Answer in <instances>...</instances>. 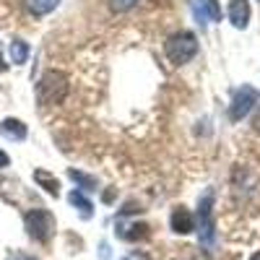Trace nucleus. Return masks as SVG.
I'll return each instance as SVG.
<instances>
[{"label":"nucleus","instance_id":"obj_1","mask_svg":"<svg viewBox=\"0 0 260 260\" xmlns=\"http://www.w3.org/2000/svg\"><path fill=\"white\" fill-rule=\"evenodd\" d=\"M65 94H68V76L60 71H47L37 83V99L42 107L60 104L65 99Z\"/></svg>","mask_w":260,"mask_h":260},{"label":"nucleus","instance_id":"obj_2","mask_svg":"<svg viewBox=\"0 0 260 260\" xmlns=\"http://www.w3.org/2000/svg\"><path fill=\"white\" fill-rule=\"evenodd\" d=\"M164 52L175 65H185L195 57V52H198V37L192 31H175L167 39Z\"/></svg>","mask_w":260,"mask_h":260},{"label":"nucleus","instance_id":"obj_3","mask_svg":"<svg viewBox=\"0 0 260 260\" xmlns=\"http://www.w3.org/2000/svg\"><path fill=\"white\" fill-rule=\"evenodd\" d=\"M24 226L29 232L31 240L37 242H50V237L55 234V216L45 208H34L24 216Z\"/></svg>","mask_w":260,"mask_h":260},{"label":"nucleus","instance_id":"obj_4","mask_svg":"<svg viewBox=\"0 0 260 260\" xmlns=\"http://www.w3.org/2000/svg\"><path fill=\"white\" fill-rule=\"evenodd\" d=\"M255 104H260V91L255 89V86L245 83L242 89L234 91V99H232V104H229V117H232L234 122H240L242 117L250 115V110H252Z\"/></svg>","mask_w":260,"mask_h":260},{"label":"nucleus","instance_id":"obj_5","mask_svg":"<svg viewBox=\"0 0 260 260\" xmlns=\"http://www.w3.org/2000/svg\"><path fill=\"white\" fill-rule=\"evenodd\" d=\"M211 206H213V190H208L201 203H198V219H201V242L203 245H213V219H211Z\"/></svg>","mask_w":260,"mask_h":260},{"label":"nucleus","instance_id":"obj_6","mask_svg":"<svg viewBox=\"0 0 260 260\" xmlns=\"http://www.w3.org/2000/svg\"><path fill=\"white\" fill-rule=\"evenodd\" d=\"M229 21L234 29H247L250 24V0H229Z\"/></svg>","mask_w":260,"mask_h":260},{"label":"nucleus","instance_id":"obj_7","mask_svg":"<svg viewBox=\"0 0 260 260\" xmlns=\"http://www.w3.org/2000/svg\"><path fill=\"white\" fill-rule=\"evenodd\" d=\"M172 229H175L177 234H190L195 229V219H192V213L182 206H177L175 211H172V219H169Z\"/></svg>","mask_w":260,"mask_h":260},{"label":"nucleus","instance_id":"obj_8","mask_svg":"<svg viewBox=\"0 0 260 260\" xmlns=\"http://www.w3.org/2000/svg\"><path fill=\"white\" fill-rule=\"evenodd\" d=\"M0 136H6L11 141H24L26 138V125L16 117H6L0 122Z\"/></svg>","mask_w":260,"mask_h":260},{"label":"nucleus","instance_id":"obj_9","mask_svg":"<svg viewBox=\"0 0 260 260\" xmlns=\"http://www.w3.org/2000/svg\"><path fill=\"white\" fill-rule=\"evenodd\" d=\"M60 0H24V6L31 16H47L57 8Z\"/></svg>","mask_w":260,"mask_h":260},{"label":"nucleus","instance_id":"obj_10","mask_svg":"<svg viewBox=\"0 0 260 260\" xmlns=\"http://www.w3.org/2000/svg\"><path fill=\"white\" fill-rule=\"evenodd\" d=\"M34 180L45 187L50 195H57V192H60V182L50 175V172H45V169H37V172H34Z\"/></svg>","mask_w":260,"mask_h":260},{"label":"nucleus","instance_id":"obj_11","mask_svg":"<svg viewBox=\"0 0 260 260\" xmlns=\"http://www.w3.org/2000/svg\"><path fill=\"white\" fill-rule=\"evenodd\" d=\"M8 52H11V60H13L16 65H21V62H26V60H29V45H26L24 39H13Z\"/></svg>","mask_w":260,"mask_h":260},{"label":"nucleus","instance_id":"obj_12","mask_svg":"<svg viewBox=\"0 0 260 260\" xmlns=\"http://www.w3.org/2000/svg\"><path fill=\"white\" fill-rule=\"evenodd\" d=\"M68 201H71V203H73V206L81 211V216H83V219H89V216H91V208H94V206H91V201H89V198H83V192L73 190V192L68 195Z\"/></svg>","mask_w":260,"mask_h":260},{"label":"nucleus","instance_id":"obj_13","mask_svg":"<svg viewBox=\"0 0 260 260\" xmlns=\"http://www.w3.org/2000/svg\"><path fill=\"white\" fill-rule=\"evenodd\" d=\"M68 177L73 182H78L83 190H96V177H89V175H83V172H78V169H68Z\"/></svg>","mask_w":260,"mask_h":260},{"label":"nucleus","instance_id":"obj_14","mask_svg":"<svg viewBox=\"0 0 260 260\" xmlns=\"http://www.w3.org/2000/svg\"><path fill=\"white\" fill-rule=\"evenodd\" d=\"M125 229H130V232H125V234H120L122 240H127V242H136V240H143V237H148V224H130V226H125Z\"/></svg>","mask_w":260,"mask_h":260},{"label":"nucleus","instance_id":"obj_15","mask_svg":"<svg viewBox=\"0 0 260 260\" xmlns=\"http://www.w3.org/2000/svg\"><path fill=\"white\" fill-rule=\"evenodd\" d=\"M203 13H208L211 21H221V6L219 0H201V18Z\"/></svg>","mask_w":260,"mask_h":260},{"label":"nucleus","instance_id":"obj_16","mask_svg":"<svg viewBox=\"0 0 260 260\" xmlns=\"http://www.w3.org/2000/svg\"><path fill=\"white\" fill-rule=\"evenodd\" d=\"M138 3V0H110V8L115 11V13H125V11H130Z\"/></svg>","mask_w":260,"mask_h":260},{"label":"nucleus","instance_id":"obj_17","mask_svg":"<svg viewBox=\"0 0 260 260\" xmlns=\"http://www.w3.org/2000/svg\"><path fill=\"white\" fill-rule=\"evenodd\" d=\"M122 260H151V257H148L146 252H141V250H136V252H127V255H125Z\"/></svg>","mask_w":260,"mask_h":260},{"label":"nucleus","instance_id":"obj_18","mask_svg":"<svg viewBox=\"0 0 260 260\" xmlns=\"http://www.w3.org/2000/svg\"><path fill=\"white\" fill-rule=\"evenodd\" d=\"M252 127H255V133H260V107H257V115L252 117Z\"/></svg>","mask_w":260,"mask_h":260},{"label":"nucleus","instance_id":"obj_19","mask_svg":"<svg viewBox=\"0 0 260 260\" xmlns=\"http://www.w3.org/2000/svg\"><path fill=\"white\" fill-rule=\"evenodd\" d=\"M8 161H11L8 154H6V151H0V167H8Z\"/></svg>","mask_w":260,"mask_h":260},{"label":"nucleus","instance_id":"obj_20","mask_svg":"<svg viewBox=\"0 0 260 260\" xmlns=\"http://www.w3.org/2000/svg\"><path fill=\"white\" fill-rule=\"evenodd\" d=\"M13 260H37V257H29V255H18V257H13Z\"/></svg>","mask_w":260,"mask_h":260},{"label":"nucleus","instance_id":"obj_21","mask_svg":"<svg viewBox=\"0 0 260 260\" xmlns=\"http://www.w3.org/2000/svg\"><path fill=\"white\" fill-rule=\"evenodd\" d=\"M250 260H260V252H255V255H252V257H250Z\"/></svg>","mask_w":260,"mask_h":260},{"label":"nucleus","instance_id":"obj_22","mask_svg":"<svg viewBox=\"0 0 260 260\" xmlns=\"http://www.w3.org/2000/svg\"><path fill=\"white\" fill-rule=\"evenodd\" d=\"M3 68H6V65H3V62H0V71H3Z\"/></svg>","mask_w":260,"mask_h":260}]
</instances>
